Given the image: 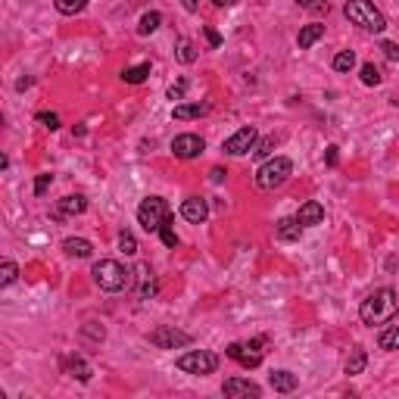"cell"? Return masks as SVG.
Wrapping results in <instances>:
<instances>
[{"mask_svg": "<svg viewBox=\"0 0 399 399\" xmlns=\"http://www.w3.org/2000/svg\"><path fill=\"white\" fill-rule=\"evenodd\" d=\"M159 237H163V244L169 247V250H175V247H178V234H175V222H172V216L163 222V228H159Z\"/></svg>", "mask_w": 399, "mask_h": 399, "instance_id": "f1b7e54d", "label": "cell"}, {"mask_svg": "<svg viewBox=\"0 0 399 399\" xmlns=\"http://www.w3.org/2000/svg\"><path fill=\"white\" fill-rule=\"evenodd\" d=\"M275 234L281 237V240H299V234H303V225L297 222V218H281L275 228Z\"/></svg>", "mask_w": 399, "mask_h": 399, "instance_id": "ffe728a7", "label": "cell"}, {"mask_svg": "<svg viewBox=\"0 0 399 399\" xmlns=\"http://www.w3.org/2000/svg\"><path fill=\"white\" fill-rule=\"evenodd\" d=\"M172 212H169V203H166L163 196H147L141 206H137V222H141V228L144 231H159L163 228V222L169 218Z\"/></svg>", "mask_w": 399, "mask_h": 399, "instance_id": "5b68a950", "label": "cell"}, {"mask_svg": "<svg viewBox=\"0 0 399 399\" xmlns=\"http://www.w3.org/2000/svg\"><path fill=\"white\" fill-rule=\"evenodd\" d=\"M181 3H184L187 13H196V10H200V0H181Z\"/></svg>", "mask_w": 399, "mask_h": 399, "instance_id": "ab89813d", "label": "cell"}, {"mask_svg": "<svg viewBox=\"0 0 399 399\" xmlns=\"http://www.w3.org/2000/svg\"><path fill=\"white\" fill-rule=\"evenodd\" d=\"M269 384H271V390H275V393H293L299 380H297V374H293V372H271Z\"/></svg>", "mask_w": 399, "mask_h": 399, "instance_id": "e0dca14e", "label": "cell"}, {"mask_svg": "<svg viewBox=\"0 0 399 399\" xmlns=\"http://www.w3.org/2000/svg\"><path fill=\"white\" fill-rule=\"evenodd\" d=\"M184 94H187V78H181L169 88V100H184Z\"/></svg>", "mask_w": 399, "mask_h": 399, "instance_id": "836d02e7", "label": "cell"}, {"mask_svg": "<svg viewBox=\"0 0 399 399\" xmlns=\"http://www.w3.org/2000/svg\"><path fill=\"white\" fill-rule=\"evenodd\" d=\"M256 144H259V131L253 128V125H247V128L234 131V135L222 144V150L228 156H244V153H250V150H256Z\"/></svg>", "mask_w": 399, "mask_h": 399, "instance_id": "9c48e42d", "label": "cell"}, {"mask_svg": "<svg viewBox=\"0 0 399 399\" xmlns=\"http://www.w3.org/2000/svg\"><path fill=\"white\" fill-rule=\"evenodd\" d=\"M66 372L72 374V378H78L82 384H88V380H91V365L84 362L82 356H69L66 358Z\"/></svg>", "mask_w": 399, "mask_h": 399, "instance_id": "d6986e66", "label": "cell"}, {"mask_svg": "<svg viewBox=\"0 0 399 399\" xmlns=\"http://www.w3.org/2000/svg\"><path fill=\"white\" fill-rule=\"evenodd\" d=\"M50 184H54V175H41V178H38V181H34V194H38V196H44V194H47V187H50Z\"/></svg>", "mask_w": 399, "mask_h": 399, "instance_id": "e575fe53", "label": "cell"}, {"mask_svg": "<svg viewBox=\"0 0 399 399\" xmlns=\"http://www.w3.org/2000/svg\"><path fill=\"white\" fill-rule=\"evenodd\" d=\"M343 13H346V19H350L352 25L365 28V32H374V34H380V32H384V28H387V19H384V13H380V10L374 7L372 0H346Z\"/></svg>", "mask_w": 399, "mask_h": 399, "instance_id": "3957f363", "label": "cell"}, {"mask_svg": "<svg viewBox=\"0 0 399 399\" xmlns=\"http://www.w3.org/2000/svg\"><path fill=\"white\" fill-rule=\"evenodd\" d=\"M275 137H265L262 144H256V156H271V150H275Z\"/></svg>", "mask_w": 399, "mask_h": 399, "instance_id": "8d00e7d4", "label": "cell"}, {"mask_svg": "<svg viewBox=\"0 0 399 399\" xmlns=\"http://www.w3.org/2000/svg\"><path fill=\"white\" fill-rule=\"evenodd\" d=\"M297 222L303 225V228H312V225H321V222H325V206H321V203H315V200L303 203V206H299V212H297Z\"/></svg>", "mask_w": 399, "mask_h": 399, "instance_id": "4fadbf2b", "label": "cell"}, {"mask_svg": "<svg viewBox=\"0 0 399 399\" xmlns=\"http://www.w3.org/2000/svg\"><path fill=\"white\" fill-rule=\"evenodd\" d=\"M38 122H41L44 128L56 131V128H60V115H56V113H38Z\"/></svg>", "mask_w": 399, "mask_h": 399, "instance_id": "d6a6232c", "label": "cell"}, {"mask_svg": "<svg viewBox=\"0 0 399 399\" xmlns=\"http://www.w3.org/2000/svg\"><path fill=\"white\" fill-rule=\"evenodd\" d=\"M378 346H380V350H387V352L399 350V325H387L384 331H380V337H378Z\"/></svg>", "mask_w": 399, "mask_h": 399, "instance_id": "603a6c76", "label": "cell"}, {"mask_svg": "<svg viewBox=\"0 0 399 399\" xmlns=\"http://www.w3.org/2000/svg\"><path fill=\"white\" fill-rule=\"evenodd\" d=\"M209 113V103H178L175 109H172V115H175L178 122H187V119H200V115Z\"/></svg>", "mask_w": 399, "mask_h": 399, "instance_id": "9a60e30c", "label": "cell"}, {"mask_svg": "<svg viewBox=\"0 0 399 399\" xmlns=\"http://www.w3.org/2000/svg\"><path fill=\"white\" fill-rule=\"evenodd\" d=\"M178 368L184 374H212L218 368V356H212L206 350H190L184 356H178Z\"/></svg>", "mask_w": 399, "mask_h": 399, "instance_id": "8992f818", "label": "cell"}, {"mask_svg": "<svg viewBox=\"0 0 399 399\" xmlns=\"http://www.w3.org/2000/svg\"><path fill=\"white\" fill-rule=\"evenodd\" d=\"M203 150H206V144L200 135H178L175 141H172V153H175L178 159H196Z\"/></svg>", "mask_w": 399, "mask_h": 399, "instance_id": "30bf717a", "label": "cell"}, {"mask_svg": "<svg viewBox=\"0 0 399 399\" xmlns=\"http://www.w3.org/2000/svg\"><path fill=\"white\" fill-rule=\"evenodd\" d=\"M225 175H228V172H225V169H212V172H209V178H212V181H216V184H218V181H225Z\"/></svg>", "mask_w": 399, "mask_h": 399, "instance_id": "60d3db41", "label": "cell"}, {"mask_svg": "<svg viewBox=\"0 0 399 399\" xmlns=\"http://www.w3.org/2000/svg\"><path fill=\"white\" fill-rule=\"evenodd\" d=\"M290 175H293V163H290V159H287V156H275V159H269V163L259 166L256 187L259 190H275V187H281V184H284Z\"/></svg>", "mask_w": 399, "mask_h": 399, "instance_id": "277c9868", "label": "cell"}, {"mask_svg": "<svg viewBox=\"0 0 399 399\" xmlns=\"http://www.w3.org/2000/svg\"><path fill=\"white\" fill-rule=\"evenodd\" d=\"M328 166H337V147H334V144L328 147Z\"/></svg>", "mask_w": 399, "mask_h": 399, "instance_id": "b9f144b4", "label": "cell"}, {"mask_svg": "<svg viewBox=\"0 0 399 399\" xmlns=\"http://www.w3.org/2000/svg\"><path fill=\"white\" fill-rule=\"evenodd\" d=\"M203 32H206V41H209V47H222V34H218L216 28H212V25H206Z\"/></svg>", "mask_w": 399, "mask_h": 399, "instance_id": "74e56055", "label": "cell"}, {"mask_svg": "<svg viewBox=\"0 0 399 399\" xmlns=\"http://www.w3.org/2000/svg\"><path fill=\"white\" fill-rule=\"evenodd\" d=\"M137 281H141V287H137V297L141 299H150L156 293V281H153V271L147 269V265H141L137 269Z\"/></svg>", "mask_w": 399, "mask_h": 399, "instance_id": "44dd1931", "label": "cell"}, {"mask_svg": "<svg viewBox=\"0 0 399 399\" xmlns=\"http://www.w3.org/2000/svg\"><path fill=\"white\" fill-rule=\"evenodd\" d=\"M380 50H384V54H387V60L399 62V44H393V41H384V44H380Z\"/></svg>", "mask_w": 399, "mask_h": 399, "instance_id": "d590c367", "label": "cell"}, {"mask_svg": "<svg viewBox=\"0 0 399 399\" xmlns=\"http://www.w3.org/2000/svg\"><path fill=\"white\" fill-rule=\"evenodd\" d=\"M190 340L194 337L178 331L175 325H163V328H156V331H150V343H153L156 350H178V346H187Z\"/></svg>", "mask_w": 399, "mask_h": 399, "instance_id": "ba28073f", "label": "cell"}, {"mask_svg": "<svg viewBox=\"0 0 399 399\" xmlns=\"http://www.w3.org/2000/svg\"><path fill=\"white\" fill-rule=\"evenodd\" d=\"M225 352H228V358L240 362L244 368H259V365H262V340H250V343H231Z\"/></svg>", "mask_w": 399, "mask_h": 399, "instance_id": "52a82bcc", "label": "cell"}, {"mask_svg": "<svg viewBox=\"0 0 399 399\" xmlns=\"http://www.w3.org/2000/svg\"><path fill=\"white\" fill-rule=\"evenodd\" d=\"M62 250L75 259H88L91 253H94V244L84 240V237H66V240H62Z\"/></svg>", "mask_w": 399, "mask_h": 399, "instance_id": "2e32d148", "label": "cell"}, {"mask_svg": "<svg viewBox=\"0 0 399 399\" xmlns=\"http://www.w3.org/2000/svg\"><path fill=\"white\" fill-rule=\"evenodd\" d=\"M303 10H328V0H297Z\"/></svg>", "mask_w": 399, "mask_h": 399, "instance_id": "f35d334b", "label": "cell"}, {"mask_svg": "<svg viewBox=\"0 0 399 399\" xmlns=\"http://www.w3.org/2000/svg\"><path fill=\"white\" fill-rule=\"evenodd\" d=\"M212 3H216V7H234L237 0H212Z\"/></svg>", "mask_w": 399, "mask_h": 399, "instance_id": "7bdbcfd3", "label": "cell"}, {"mask_svg": "<svg viewBox=\"0 0 399 399\" xmlns=\"http://www.w3.org/2000/svg\"><path fill=\"white\" fill-rule=\"evenodd\" d=\"M365 365H368L365 350H362V346H356V350L350 352V358H346V374H362V372H365Z\"/></svg>", "mask_w": 399, "mask_h": 399, "instance_id": "7402d4cb", "label": "cell"}, {"mask_svg": "<svg viewBox=\"0 0 399 399\" xmlns=\"http://www.w3.org/2000/svg\"><path fill=\"white\" fill-rule=\"evenodd\" d=\"M147 75H150V62H141V66H131L122 72V82L125 84H141L147 82Z\"/></svg>", "mask_w": 399, "mask_h": 399, "instance_id": "cb8c5ba5", "label": "cell"}, {"mask_svg": "<svg viewBox=\"0 0 399 399\" xmlns=\"http://www.w3.org/2000/svg\"><path fill=\"white\" fill-rule=\"evenodd\" d=\"M396 309H399L396 293H393L390 287H380V290H374L368 299H362V306H358V318H362L368 328L387 325V321L396 318Z\"/></svg>", "mask_w": 399, "mask_h": 399, "instance_id": "6da1fadb", "label": "cell"}, {"mask_svg": "<svg viewBox=\"0 0 399 399\" xmlns=\"http://www.w3.org/2000/svg\"><path fill=\"white\" fill-rule=\"evenodd\" d=\"M362 82H365L368 88H374V84H380V69L374 66V62H365V66H362Z\"/></svg>", "mask_w": 399, "mask_h": 399, "instance_id": "1f68e13d", "label": "cell"}, {"mask_svg": "<svg viewBox=\"0 0 399 399\" xmlns=\"http://www.w3.org/2000/svg\"><path fill=\"white\" fill-rule=\"evenodd\" d=\"M181 216L194 225H203L206 218H209V206H206L203 196H187V200L181 203Z\"/></svg>", "mask_w": 399, "mask_h": 399, "instance_id": "8fae6325", "label": "cell"}, {"mask_svg": "<svg viewBox=\"0 0 399 399\" xmlns=\"http://www.w3.org/2000/svg\"><path fill=\"white\" fill-rule=\"evenodd\" d=\"M321 34H325V25H318V22H312V25H303V28H299V38H297L299 50H309L312 44L321 38Z\"/></svg>", "mask_w": 399, "mask_h": 399, "instance_id": "ac0fdd59", "label": "cell"}, {"mask_svg": "<svg viewBox=\"0 0 399 399\" xmlns=\"http://www.w3.org/2000/svg\"><path fill=\"white\" fill-rule=\"evenodd\" d=\"M175 50H178V62H184V66H190V62L196 60V47H194V41H187V38H178Z\"/></svg>", "mask_w": 399, "mask_h": 399, "instance_id": "d4e9b609", "label": "cell"}, {"mask_svg": "<svg viewBox=\"0 0 399 399\" xmlns=\"http://www.w3.org/2000/svg\"><path fill=\"white\" fill-rule=\"evenodd\" d=\"M222 393L225 396H231V399H237V396H259V384H253V380H244V378H228L222 384Z\"/></svg>", "mask_w": 399, "mask_h": 399, "instance_id": "7c38bea8", "label": "cell"}, {"mask_svg": "<svg viewBox=\"0 0 399 399\" xmlns=\"http://www.w3.org/2000/svg\"><path fill=\"white\" fill-rule=\"evenodd\" d=\"M88 209V200H84L82 194H75V196H62L60 203H56L54 216L62 218V216H82V212Z\"/></svg>", "mask_w": 399, "mask_h": 399, "instance_id": "5bb4252c", "label": "cell"}, {"mask_svg": "<svg viewBox=\"0 0 399 399\" xmlns=\"http://www.w3.org/2000/svg\"><path fill=\"white\" fill-rule=\"evenodd\" d=\"M119 250H122L125 256H135L137 253V240L131 231H122V234H119Z\"/></svg>", "mask_w": 399, "mask_h": 399, "instance_id": "4dcf8cb0", "label": "cell"}, {"mask_svg": "<svg viewBox=\"0 0 399 399\" xmlns=\"http://www.w3.org/2000/svg\"><path fill=\"white\" fill-rule=\"evenodd\" d=\"M334 69H337V72H352V69H356V54H352V50H340V54L334 56Z\"/></svg>", "mask_w": 399, "mask_h": 399, "instance_id": "83f0119b", "label": "cell"}, {"mask_svg": "<svg viewBox=\"0 0 399 399\" xmlns=\"http://www.w3.org/2000/svg\"><path fill=\"white\" fill-rule=\"evenodd\" d=\"M159 22H163V16L156 13V10L144 13V16H141V25H137V34H153L156 28H159Z\"/></svg>", "mask_w": 399, "mask_h": 399, "instance_id": "484cf974", "label": "cell"}, {"mask_svg": "<svg viewBox=\"0 0 399 399\" xmlns=\"http://www.w3.org/2000/svg\"><path fill=\"white\" fill-rule=\"evenodd\" d=\"M91 275H94V284L106 293H119V290H125V287H131V271L122 269L115 259H100V262H94V271H91Z\"/></svg>", "mask_w": 399, "mask_h": 399, "instance_id": "7a4b0ae2", "label": "cell"}, {"mask_svg": "<svg viewBox=\"0 0 399 399\" xmlns=\"http://www.w3.org/2000/svg\"><path fill=\"white\" fill-rule=\"evenodd\" d=\"M54 3H56V13L62 16H75L88 7V0H54Z\"/></svg>", "mask_w": 399, "mask_h": 399, "instance_id": "4316f807", "label": "cell"}, {"mask_svg": "<svg viewBox=\"0 0 399 399\" xmlns=\"http://www.w3.org/2000/svg\"><path fill=\"white\" fill-rule=\"evenodd\" d=\"M16 277H19V265H16V262H10V259H7V262L0 265V284H3V287H10V284H13V281H16Z\"/></svg>", "mask_w": 399, "mask_h": 399, "instance_id": "f546056e", "label": "cell"}]
</instances>
